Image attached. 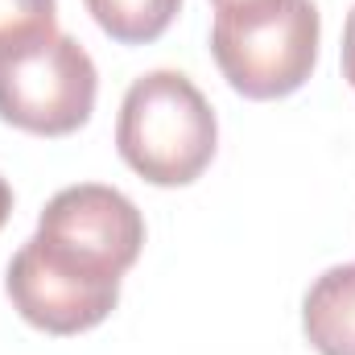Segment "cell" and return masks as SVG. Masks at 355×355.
I'll return each instance as SVG.
<instances>
[{
	"label": "cell",
	"mask_w": 355,
	"mask_h": 355,
	"mask_svg": "<svg viewBox=\"0 0 355 355\" xmlns=\"http://www.w3.org/2000/svg\"><path fill=\"white\" fill-rule=\"evenodd\" d=\"M343 79L355 87V8L347 12V25H343Z\"/></svg>",
	"instance_id": "obj_9"
},
{
	"label": "cell",
	"mask_w": 355,
	"mask_h": 355,
	"mask_svg": "<svg viewBox=\"0 0 355 355\" xmlns=\"http://www.w3.org/2000/svg\"><path fill=\"white\" fill-rule=\"evenodd\" d=\"M54 21H58L54 0H0V58L54 37L58 33Z\"/></svg>",
	"instance_id": "obj_8"
},
{
	"label": "cell",
	"mask_w": 355,
	"mask_h": 355,
	"mask_svg": "<svg viewBox=\"0 0 355 355\" xmlns=\"http://www.w3.org/2000/svg\"><path fill=\"white\" fill-rule=\"evenodd\" d=\"M8 211H12V186L0 178V227H4V219H8Z\"/></svg>",
	"instance_id": "obj_10"
},
{
	"label": "cell",
	"mask_w": 355,
	"mask_h": 355,
	"mask_svg": "<svg viewBox=\"0 0 355 355\" xmlns=\"http://www.w3.org/2000/svg\"><path fill=\"white\" fill-rule=\"evenodd\" d=\"M302 327L318 355H355V265L327 268L310 285Z\"/></svg>",
	"instance_id": "obj_6"
},
{
	"label": "cell",
	"mask_w": 355,
	"mask_h": 355,
	"mask_svg": "<svg viewBox=\"0 0 355 355\" xmlns=\"http://www.w3.org/2000/svg\"><path fill=\"white\" fill-rule=\"evenodd\" d=\"M322 17L314 0H244L215 8L211 54L244 99H281L310 79Z\"/></svg>",
	"instance_id": "obj_2"
},
{
	"label": "cell",
	"mask_w": 355,
	"mask_h": 355,
	"mask_svg": "<svg viewBox=\"0 0 355 355\" xmlns=\"http://www.w3.org/2000/svg\"><path fill=\"white\" fill-rule=\"evenodd\" d=\"M99 75L91 54L54 33L21 54L0 58V120L33 137H71L95 112Z\"/></svg>",
	"instance_id": "obj_3"
},
{
	"label": "cell",
	"mask_w": 355,
	"mask_h": 355,
	"mask_svg": "<svg viewBox=\"0 0 355 355\" xmlns=\"http://www.w3.org/2000/svg\"><path fill=\"white\" fill-rule=\"evenodd\" d=\"M178 8H182V0H87V12L95 17V25L120 46L157 42L178 17Z\"/></svg>",
	"instance_id": "obj_7"
},
{
	"label": "cell",
	"mask_w": 355,
	"mask_h": 355,
	"mask_svg": "<svg viewBox=\"0 0 355 355\" xmlns=\"http://www.w3.org/2000/svg\"><path fill=\"white\" fill-rule=\"evenodd\" d=\"M219 124L207 95L178 71H149L124 91L116 149L153 186H186L215 157Z\"/></svg>",
	"instance_id": "obj_1"
},
{
	"label": "cell",
	"mask_w": 355,
	"mask_h": 355,
	"mask_svg": "<svg viewBox=\"0 0 355 355\" xmlns=\"http://www.w3.org/2000/svg\"><path fill=\"white\" fill-rule=\"evenodd\" d=\"M8 297L21 318L46 335H79L99 327L120 302V277H103L25 240L8 265Z\"/></svg>",
	"instance_id": "obj_4"
},
{
	"label": "cell",
	"mask_w": 355,
	"mask_h": 355,
	"mask_svg": "<svg viewBox=\"0 0 355 355\" xmlns=\"http://www.w3.org/2000/svg\"><path fill=\"white\" fill-rule=\"evenodd\" d=\"M37 240L79 257L91 268L124 277L141 257L145 219H141L137 202L128 194H120L116 186L79 182V186L58 190L46 202L42 223H37Z\"/></svg>",
	"instance_id": "obj_5"
},
{
	"label": "cell",
	"mask_w": 355,
	"mask_h": 355,
	"mask_svg": "<svg viewBox=\"0 0 355 355\" xmlns=\"http://www.w3.org/2000/svg\"><path fill=\"white\" fill-rule=\"evenodd\" d=\"M232 4H244V0H215V8H232Z\"/></svg>",
	"instance_id": "obj_11"
}]
</instances>
